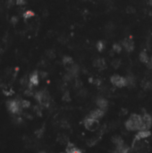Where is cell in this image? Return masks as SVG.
Wrapping results in <instances>:
<instances>
[{
	"instance_id": "cell-5",
	"label": "cell",
	"mask_w": 152,
	"mask_h": 153,
	"mask_svg": "<svg viewBox=\"0 0 152 153\" xmlns=\"http://www.w3.org/2000/svg\"><path fill=\"white\" fill-rule=\"evenodd\" d=\"M110 82L114 86H115L117 88H123V87L127 86L126 77H122L118 74H114L113 76H111Z\"/></svg>"
},
{
	"instance_id": "cell-14",
	"label": "cell",
	"mask_w": 152,
	"mask_h": 153,
	"mask_svg": "<svg viewBox=\"0 0 152 153\" xmlns=\"http://www.w3.org/2000/svg\"><path fill=\"white\" fill-rule=\"evenodd\" d=\"M79 71H80V68L78 66V65H75V64H73L70 66L69 69H68V73L73 76V77H75L78 75L79 74Z\"/></svg>"
},
{
	"instance_id": "cell-19",
	"label": "cell",
	"mask_w": 152,
	"mask_h": 153,
	"mask_svg": "<svg viewBox=\"0 0 152 153\" xmlns=\"http://www.w3.org/2000/svg\"><path fill=\"white\" fill-rule=\"evenodd\" d=\"M62 62H63V64L64 65H66V66H68V65H73V58L71 57V56H64L63 57V60H62Z\"/></svg>"
},
{
	"instance_id": "cell-23",
	"label": "cell",
	"mask_w": 152,
	"mask_h": 153,
	"mask_svg": "<svg viewBox=\"0 0 152 153\" xmlns=\"http://www.w3.org/2000/svg\"><path fill=\"white\" fill-rule=\"evenodd\" d=\"M46 56L49 59H54L55 57V53L53 49H48L46 51Z\"/></svg>"
},
{
	"instance_id": "cell-31",
	"label": "cell",
	"mask_w": 152,
	"mask_h": 153,
	"mask_svg": "<svg viewBox=\"0 0 152 153\" xmlns=\"http://www.w3.org/2000/svg\"><path fill=\"white\" fill-rule=\"evenodd\" d=\"M15 4L20 6H24L26 4V0H15Z\"/></svg>"
},
{
	"instance_id": "cell-22",
	"label": "cell",
	"mask_w": 152,
	"mask_h": 153,
	"mask_svg": "<svg viewBox=\"0 0 152 153\" xmlns=\"http://www.w3.org/2000/svg\"><path fill=\"white\" fill-rule=\"evenodd\" d=\"M111 65H112V66H113L114 68L117 69V68H119L120 66H121V60L118 59V58H115V59H114V60L112 61Z\"/></svg>"
},
{
	"instance_id": "cell-27",
	"label": "cell",
	"mask_w": 152,
	"mask_h": 153,
	"mask_svg": "<svg viewBox=\"0 0 152 153\" xmlns=\"http://www.w3.org/2000/svg\"><path fill=\"white\" fill-rule=\"evenodd\" d=\"M63 100L65 101H70L71 98H70V94H69V91H66L63 95Z\"/></svg>"
},
{
	"instance_id": "cell-40",
	"label": "cell",
	"mask_w": 152,
	"mask_h": 153,
	"mask_svg": "<svg viewBox=\"0 0 152 153\" xmlns=\"http://www.w3.org/2000/svg\"><path fill=\"white\" fill-rule=\"evenodd\" d=\"M87 1H91V0H87Z\"/></svg>"
},
{
	"instance_id": "cell-6",
	"label": "cell",
	"mask_w": 152,
	"mask_h": 153,
	"mask_svg": "<svg viewBox=\"0 0 152 153\" xmlns=\"http://www.w3.org/2000/svg\"><path fill=\"white\" fill-rule=\"evenodd\" d=\"M141 116H142V126L140 130H149V128L152 126V116L148 113H144Z\"/></svg>"
},
{
	"instance_id": "cell-34",
	"label": "cell",
	"mask_w": 152,
	"mask_h": 153,
	"mask_svg": "<svg viewBox=\"0 0 152 153\" xmlns=\"http://www.w3.org/2000/svg\"><path fill=\"white\" fill-rule=\"evenodd\" d=\"M21 83H22V85H26L27 84V76H24V77L22 78Z\"/></svg>"
},
{
	"instance_id": "cell-4",
	"label": "cell",
	"mask_w": 152,
	"mask_h": 153,
	"mask_svg": "<svg viewBox=\"0 0 152 153\" xmlns=\"http://www.w3.org/2000/svg\"><path fill=\"white\" fill-rule=\"evenodd\" d=\"M6 107L12 114H20L22 109L21 100H8L6 102Z\"/></svg>"
},
{
	"instance_id": "cell-37",
	"label": "cell",
	"mask_w": 152,
	"mask_h": 153,
	"mask_svg": "<svg viewBox=\"0 0 152 153\" xmlns=\"http://www.w3.org/2000/svg\"><path fill=\"white\" fill-rule=\"evenodd\" d=\"M40 153H47V152H45V151H41V152H40Z\"/></svg>"
},
{
	"instance_id": "cell-12",
	"label": "cell",
	"mask_w": 152,
	"mask_h": 153,
	"mask_svg": "<svg viewBox=\"0 0 152 153\" xmlns=\"http://www.w3.org/2000/svg\"><path fill=\"white\" fill-rule=\"evenodd\" d=\"M96 105L98 106L99 108H101L103 110L106 111V109L108 107V101L105 99V98H102V97H99L96 100Z\"/></svg>"
},
{
	"instance_id": "cell-9",
	"label": "cell",
	"mask_w": 152,
	"mask_h": 153,
	"mask_svg": "<svg viewBox=\"0 0 152 153\" xmlns=\"http://www.w3.org/2000/svg\"><path fill=\"white\" fill-rule=\"evenodd\" d=\"M29 82H30V89H32V86H37L40 82V74L37 72L32 73L29 78Z\"/></svg>"
},
{
	"instance_id": "cell-2",
	"label": "cell",
	"mask_w": 152,
	"mask_h": 153,
	"mask_svg": "<svg viewBox=\"0 0 152 153\" xmlns=\"http://www.w3.org/2000/svg\"><path fill=\"white\" fill-rule=\"evenodd\" d=\"M35 99L40 105L44 107H48L50 104V96L48 91H47L46 89L37 91L35 93Z\"/></svg>"
},
{
	"instance_id": "cell-24",
	"label": "cell",
	"mask_w": 152,
	"mask_h": 153,
	"mask_svg": "<svg viewBox=\"0 0 152 153\" xmlns=\"http://www.w3.org/2000/svg\"><path fill=\"white\" fill-rule=\"evenodd\" d=\"M122 49H123V48H122L121 44L119 43H115L113 45V51L115 52V53H120L122 51Z\"/></svg>"
},
{
	"instance_id": "cell-17",
	"label": "cell",
	"mask_w": 152,
	"mask_h": 153,
	"mask_svg": "<svg viewBox=\"0 0 152 153\" xmlns=\"http://www.w3.org/2000/svg\"><path fill=\"white\" fill-rule=\"evenodd\" d=\"M112 141H113V143L115 145V147L116 146H121V145H123V144H125V141H124V140L122 139L120 136H115V137H113V140H112Z\"/></svg>"
},
{
	"instance_id": "cell-18",
	"label": "cell",
	"mask_w": 152,
	"mask_h": 153,
	"mask_svg": "<svg viewBox=\"0 0 152 153\" xmlns=\"http://www.w3.org/2000/svg\"><path fill=\"white\" fill-rule=\"evenodd\" d=\"M126 81H127V86L128 87H133L135 85V78L132 74H129L126 77Z\"/></svg>"
},
{
	"instance_id": "cell-33",
	"label": "cell",
	"mask_w": 152,
	"mask_h": 153,
	"mask_svg": "<svg viewBox=\"0 0 152 153\" xmlns=\"http://www.w3.org/2000/svg\"><path fill=\"white\" fill-rule=\"evenodd\" d=\"M75 86H76L77 88H81V87L82 86L81 81H80L79 79H76V80H75Z\"/></svg>"
},
{
	"instance_id": "cell-8",
	"label": "cell",
	"mask_w": 152,
	"mask_h": 153,
	"mask_svg": "<svg viewBox=\"0 0 152 153\" xmlns=\"http://www.w3.org/2000/svg\"><path fill=\"white\" fill-rule=\"evenodd\" d=\"M105 110L101 109V108H96V109H93L91 110L89 114V116L92 117V118H95V119H98L99 120L100 118H102L104 115H105Z\"/></svg>"
},
{
	"instance_id": "cell-13",
	"label": "cell",
	"mask_w": 152,
	"mask_h": 153,
	"mask_svg": "<svg viewBox=\"0 0 152 153\" xmlns=\"http://www.w3.org/2000/svg\"><path fill=\"white\" fill-rule=\"evenodd\" d=\"M131 152V148L127 146L125 143L121 145V146H116L115 153H130Z\"/></svg>"
},
{
	"instance_id": "cell-30",
	"label": "cell",
	"mask_w": 152,
	"mask_h": 153,
	"mask_svg": "<svg viewBox=\"0 0 152 153\" xmlns=\"http://www.w3.org/2000/svg\"><path fill=\"white\" fill-rule=\"evenodd\" d=\"M14 3H15V0H7L6 1V6L8 8H10L14 5Z\"/></svg>"
},
{
	"instance_id": "cell-39",
	"label": "cell",
	"mask_w": 152,
	"mask_h": 153,
	"mask_svg": "<svg viewBox=\"0 0 152 153\" xmlns=\"http://www.w3.org/2000/svg\"><path fill=\"white\" fill-rule=\"evenodd\" d=\"M1 52H2V49H1V48H0V53H1Z\"/></svg>"
},
{
	"instance_id": "cell-16",
	"label": "cell",
	"mask_w": 152,
	"mask_h": 153,
	"mask_svg": "<svg viewBox=\"0 0 152 153\" xmlns=\"http://www.w3.org/2000/svg\"><path fill=\"white\" fill-rule=\"evenodd\" d=\"M140 62L144 63V64H148V61H149V57L148 56V54L145 52V51H142L140 52Z\"/></svg>"
},
{
	"instance_id": "cell-35",
	"label": "cell",
	"mask_w": 152,
	"mask_h": 153,
	"mask_svg": "<svg viewBox=\"0 0 152 153\" xmlns=\"http://www.w3.org/2000/svg\"><path fill=\"white\" fill-rule=\"evenodd\" d=\"M40 76L44 79V78H46L48 76V73L47 72H40Z\"/></svg>"
},
{
	"instance_id": "cell-38",
	"label": "cell",
	"mask_w": 152,
	"mask_h": 153,
	"mask_svg": "<svg viewBox=\"0 0 152 153\" xmlns=\"http://www.w3.org/2000/svg\"><path fill=\"white\" fill-rule=\"evenodd\" d=\"M2 85V82H1V81H0V86H1Z\"/></svg>"
},
{
	"instance_id": "cell-1",
	"label": "cell",
	"mask_w": 152,
	"mask_h": 153,
	"mask_svg": "<svg viewBox=\"0 0 152 153\" xmlns=\"http://www.w3.org/2000/svg\"><path fill=\"white\" fill-rule=\"evenodd\" d=\"M125 126L127 131L134 132L140 130L142 126V116L138 114H133L125 122Z\"/></svg>"
},
{
	"instance_id": "cell-20",
	"label": "cell",
	"mask_w": 152,
	"mask_h": 153,
	"mask_svg": "<svg viewBox=\"0 0 152 153\" xmlns=\"http://www.w3.org/2000/svg\"><path fill=\"white\" fill-rule=\"evenodd\" d=\"M115 26L114 22H109L106 25V32H107V33H111V32H113V30H115Z\"/></svg>"
},
{
	"instance_id": "cell-32",
	"label": "cell",
	"mask_w": 152,
	"mask_h": 153,
	"mask_svg": "<svg viewBox=\"0 0 152 153\" xmlns=\"http://www.w3.org/2000/svg\"><path fill=\"white\" fill-rule=\"evenodd\" d=\"M19 22V19H18V17L17 16H13L12 18H11V23L13 24V25H15V24H17V22Z\"/></svg>"
},
{
	"instance_id": "cell-11",
	"label": "cell",
	"mask_w": 152,
	"mask_h": 153,
	"mask_svg": "<svg viewBox=\"0 0 152 153\" xmlns=\"http://www.w3.org/2000/svg\"><path fill=\"white\" fill-rule=\"evenodd\" d=\"M66 153H82V150L77 148L73 143L72 142H67L66 148Z\"/></svg>"
},
{
	"instance_id": "cell-21",
	"label": "cell",
	"mask_w": 152,
	"mask_h": 153,
	"mask_svg": "<svg viewBox=\"0 0 152 153\" xmlns=\"http://www.w3.org/2000/svg\"><path fill=\"white\" fill-rule=\"evenodd\" d=\"M96 48H97V49L99 50V51H103L105 48H106V42L105 41H103V40H100V41H99L97 44H96Z\"/></svg>"
},
{
	"instance_id": "cell-36",
	"label": "cell",
	"mask_w": 152,
	"mask_h": 153,
	"mask_svg": "<svg viewBox=\"0 0 152 153\" xmlns=\"http://www.w3.org/2000/svg\"><path fill=\"white\" fill-rule=\"evenodd\" d=\"M150 65H151V67H152V57H151V61H150Z\"/></svg>"
},
{
	"instance_id": "cell-3",
	"label": "cell",
	"mask_w": 152,
	"mask_h": 153,
	"mask_svg": "<svg viewBox=\"0 0 152 153\" xmlns=\"http://www.w3.org/2000/svg\"><path fill=\"white\" fill-rule=\"evenodd\" d=\"M83 125H84V127L88 131H89V132H95L99 127V121L98 119L92 118V117H90V116L88 115L83 120Z\"/></svg>"
},
{
	"instance_id": "cell-25",
	"label": "cell",
	"mask_w": 152,
	"mask_h": 153,
	"mask_svg": "<svg viewBox=\"0 0 152 153\" xmlns=\"http://www.w3.org/2000/svg\"><path fill=\"white\" fill-rule=\"evenodd\" d=\"M22 16H23V18H24L25 20H27V19H29V18L33 17V16H34V13H33L32 11H26L25 13H23Z\"/></svg>"
},
{
	"instance_id": "cell-26",
	"label": "cell",
	"mask_w": 152,
	"mask_h": 153,
	"mask_svg": "<svg viewBox=\"0 0 152 153\" xmlns=\"http://www.w3.org/2000/svg\"><path fill=\"white\" fill-rule=\"evenodd\" d=\"M21 104H22V108H28L30 106V102L29 100H21Z\"/></svg>"
},
{
	"instance_id": "cell-29",
	"label": "cell",
	"mask_w": 152,
	"mask_h": 153,
	"mask_svg": "<svg viewBox=\"0 0 152 153\" xmlns=\"http://www.w3.org/2000/svg\"><path fill=\"white\" fill-rule=\"evenodd\" d=\"M58 40H59V42H61L62 44H65V43L67 41V39L66 38L65 35H62V36H60V37L58 38Z\"/></svg>"
},
{
	"instance_id": "cell-41",
	"label": "cell",
	"mask_w": 152,
	"mask_h": 153,
	"mask_svg": "<svg viewBox=\"0 0 152 153\" xmlns=\"http://www.w3.org/2000/svg\"><path fill=\"white\" fill-rule=\"evenodd\" d=\"M61 153H63V152H61Z\"/></svg>"
},
{
	"instance_id": "cell-28",
	"label": "cell",
	"mask_w": 152,
	"mask_h": 153,
	"mask_svg": "<svg viewBox=\"0 0 152 153\" xmlns=\"http://www.w3.org/2000/svg\"><path fill=\"white\" fill-rule=\"evenodd\" d=\"M135 12H136V10L134 7H133V6H127L126 7V13L127 14H135Z\"/></svg>"
},
{
	"instance_id": "cell-10",
	"label": "cell",
	"mask_w": 152,
	"mask_h": 153,
	"mask_svg": "<svg viewBox=\"0 0 152 153\" xmlns=\"http://www.w3.org/2000/svg\"><path fill=\"white\" fill-rule=\"evenodd\" d=\"M123 47L125 48V50H127L128 52H132L134 49V42L133 41L132 39L130 38H126L123 41Z\"/></svg>"
},
{
	"instance_id": "cell-7",
	"label": "cell",
	"mask_w": 152,
	"mask_h": 153,
	"mask_svg": "<svg viewBox=\"0 0 152 153\" xmlns=\"http://www.w3.org/2000/svg\"><path fill=\"white\" fill-rule=\"evenodd\" d=\"M151 136V132L149 130H139L138 133L136 134L135 137H134V140H133V142H136V141H140L142 140H145V139H148V137Z\"/></svg>"
},
{
	"instance_id": "cell-15",
	"label": "cell",
	"mask_w": 152,
	"mask_h": 153,
	"mask_svg": "<svg viewBox=\"0 0 152 153\" xmlns=\"http://www.w3.org/2000/svg\"><path fill=\"white\" fill-rule=\"evenodd\" d=\"M94 66L97 68L101 69V70L105 69L106 66H106V62H105V60L103 58H97V59H95V61H94Z\"/></svg>"
}]
</instances>
